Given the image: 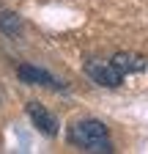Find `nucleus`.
I'll list each match as a JSON object with an SVG mask.
<instances>
[{
  "mask_svg": "<svg viewBox=\"0 0 148 154\" xmlns=\"http://www.w3.org/2000/svg\"><path fill=\"white\" fill-rule=\"evenodd\" d=\"M82 69H85V74L90 77V80H93L96 85H102V88H118L123 83V77H126L113 63V58H110V61H104V58H88V61L82 63Z\"/></svg>",
  "mask_w": 148,
  "mask_h": 154,
  "instance_id": "obj_2",
  "label": "nucleus"
},
{
  "mask_svg": "<svg viewBox=\"0 0 148 154\" xmlns=\"http://www.w3.org/2000/svg\"><path fill=\"white\" fill-rule=\"evenodd\" d=\"M16 74H19V80L22 83H30V85H44V88H52V91H61L63 83L61 80H55V77L39 66H30V63H22V66H16Z\"/></svg>",
  "mask_w": 148,
  "mask_h": 154,
  "instance_id": "obj_3",
  "label": "nucleus"
},
{
  "mask_svg": "<svg viewBox=\"0 0 148 154\" xmlns=\"http://www.w3.org/2000/svg\"><path fill=\"white\" fill-rule=\"evenodd\" d=\"M113 63L121 69V74H135V72H145L148 69V58L137 55V52H115Z\"/></svg>",
  "mask_w": 148,
  "mask_h": 154,
  "instance_id": "obj_5",
  "label": "nucleus"
},
{
  "mask_svg": "<svg viewBox=\"0 0 148 154\" xmlns=\"http://www.w3.org/2000/svg\"><path fill=\"white\" fill-rule=\"evenodd\" d=\"M0 30H3L6 36H19L22 33V22H19V17L16 14H11V11H6V14H0Z\"/></svg>",
  "mask_w": 148,
  "mask_h": 154,
  "instance_id": "obj_6",
  "label": "nucleus"
},
{
  "mask_svg": "<svg viewBox=\"0 0 148 154\" xmlns=\"http://www.w3.org/2000/svg\"><path fill=\"white\" fill-rule=\"evenodd\" d=\"M28 116L36 124V129L44 132L47 138H55V135H58V119H55L49 110H44L39 102H28Z\"/></svg>",
  "mask_w": 148,
  "mask_h": 154,
  "instance_id": "obj_4",
  "label": "nucleus"
},
{
  "mask_svg": "<svg viewBox=\"0 0 148 154\" xmlns=\"http://www.w3.org/2000/svg\"><path fill=\"white\" fill-rule=\"evenodd\" d=\"M69 143L77 146L82 151H113V143H110V135L107 127L96 119H82V121H74L69 127Z\"/></svg>",
  "mask_w": 148,
  "mask_h": 154,
  "instance_id": "obj_1",
  "label": "nucleus"
}]
</instances>
